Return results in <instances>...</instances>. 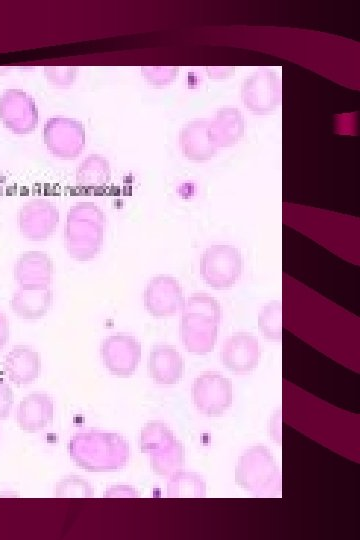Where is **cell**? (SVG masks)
<instances>
[{
  "label": "cell",
  "instance_id": "1",
  "mask_svg": "<svg viewBox=\"0 0 360 540\" xmlns=\"http://www.w3.org/2000/svg\"><path fill=\"white\" fill-rule=\"evenodd\" d=\"M67 450L73 462L89 472L120 470L130 458L127 440L112 432L92 430L76 433L69 440Z\"/></svg>",
  "mask_w": 360,
  "mask_h": 540
},
{
  "label": "cell",
  "instance_id": "2",
  "mask_svg": "<svg viewBox=\"0 0 360 540\" xmlns=\"http://www.w3.org/2000/svg\"><path fill=\"white\" fill-rule=\"evenodd\" d=\"M106 219L93 202H78L67 214L65 245L69 256L78 262H89L100 253L105 235Z\"/></svg>",
  "mask_w": 360,
  "mask_h": 540
},
{
  "label": "cell",
  "instance_id": "3",
  "mask_svg": "<svg viewBox=\"0 0 360 540\" xmlns=\"http://www.w3.org/2000/svg\"><path fill=\"white\" fill-rule=\"evenodd\" d=\"M278 477V467L271 451L263 444L248 448L238 458L235 482L248 492L259 494L268 490Z\"/></svg>",
  "mask_w": 360,
  "mask_h": 540
},
{
  "label": "cell",
  "instance_id": "4",
  "mask_svg": "<svg viewBox=\"0 0 360 540\" xmlns=\"http://www.w3.org/2000/svg\"><path fill=\"white\" fill-rule=\"evenodd\" d=\"M242 270L241 253L234 246L212 245L202 254L200 275L214 289L232 287L240 278Z\"/></svg>",
  "mask_w": 360,
  "mask_h": 540
},
{
  "label": "cell",
  "instance_id": "5",
  "mask_svg": "<svg viewBox=\"0 0 360 540\" xmlns=\"http://www.w3.org/2000/svg\"><path fill=\"white\" fill-rule=\"evenodd\" d=\"M196 409L208 417H219L233 402V388L226 377L208 371L195 378L191 389Z\"/></svg>",
  "mask_w": 360,
  "mask_h": 540
},
{
  "label": "cell",
  "instance_id": "6",
  "mask_svg": "<svg viewBox=\"0 0 360 540\" xmlns=\"http://www.w3.org/2000/svg\"><path fill=\"white\" fill-rule=\"evenodd\" d=\"M99 352L105 368L111 374L120 377L132 375L141 360L139 340L127 333L106 336L100 344Z\"/></svg>",
  "mask_w": 360,
  "mask_h": 540
},
{
  "label": "cell",
  "instance_id": "7",
  "mask_svg": "<svg viewBox=\"0 0 360 540\" xmlns=\"http://www.w3.org/2000/svg\"><path fill=\"white\" fill-rule=\"evenodd\" d=\"M148 313L154 317H170L182 310L183 290L179 281L169 275H157L150 279L143 293Z\"/></svg>",
  "mask_w": 360,
  "mask_h": 540
},
{
  "label": "cell",
  "instance_id": "8",
  "mask_svg": "<svg viewBox=\"0 0 360 540\" xmlns=\"http://www.w3.org/2000/svg\"><path fill=\"white\" fill-rule=\"evenodd\" d=\"M181 311L179 331L185 349L201 355L211 352L217 340L220 320L185 309Z\"/></svg>",
  "mask_w": 360,
  "mask_h": 540
},
{
  "label": "cell",
  "instance_id": "9",
  "mask_svg": "<svg viewBox=\"0 0 360 540\" xmlns=\"http://www.w3.org/2000/svg\"><path fill=\"white\" fill-rule=\"evenodd\" d=\"M59 223L57 207L46 199H33L20 210L18 224L21 234L29 241H45Z\"/></svg>",
  "mask_w": 360,
  "mask_h": 540
},
{
  "label": "cell",
  "instance_id": "10",
  "mask_svg": "<svg viewBox=\"0 0 360 540\" xmlns=\"http://www.w3.org/2000/svg\"><path fill=\"white\" fill-rule=\"evenodd\" d=\"M44 139L48 150L56 157L74 159L85 144V132L82 125L65 117H53L44 130Z\"/></svg>",
  "mask_w": 360,
  "mask_h": 540
},
{
  "label": "cell",
  "instance_id": "11",
  "mask_svg": "<svg viewBox=\"0 0 360 540\" xmlns=\"http://www.w3.org/2000/svg\"><path fill=\"white\" fill-rule=\"evenodd\" d=\"M220 359L223 365L234 373L245 374L253 371L260 359L258 339L246 332L228 337L222 345Z\"/></svg>",
  "mask_w": 360,
  "mask_h": 540
},
{
  "label": "cell",
  "instance_id": "12",
  "mask_svg": "<svg viewBox=\"0 0 360 540\" xmlns=\"http://www.w3.org/2000/svg\"><path fill=\"white\" fill-rule=\"evenodd\" d=\"M54 265L45 251L29 250L22 253L14 265V279L26 289L48 288L52 282Z\"/></svg>",
  "mask_w": 360,
  "mask_h": 540
},
{
  "label": "cell",
  "instance_id": "13",
  "mask_svg": "<svg viewBox=\"0 0 360 540\" xmlns=\"http://www.w3.org/2000/svg\"><path fill=\"white\" fill-rule=\"evenodd\" d=\"M2 367L12 383L19 386L28 385L40 375L41 358L33 348L16 345L4 356Z\"/></svg>",
  "mask_w": 360,
  "mask_h": 540
},
{
  "label": "cell",
  "instance_id": "14",
  "mask_svg": "<svg viewBox=\"0 0 360 540\" xmlns=\"http://www.w3.org/2000/svg\"><path fill=\"white\" fill-rule=\"evenodd\" d=\"M53 416V399L46 393L34 392L20 401L16 421L24 432L36 433L47 427Z\"/></svg>",
  "mask_w": 360,
  "mask_h": 540
},
{
  "label": "cell",
  "instance_id": "15",
  "mask_svg": "<svg viewBox=\"0 0 360 540\" xmlns=\"http://www.w3.org/2000/svg\"><path fill=\"white\" fill-rule=\"evenodd\" d=\"M184 371V361L177 349L167 344H157L151 348L148 358V373L160 385H173L180 381Z\"/></svg>",
  "mask_w": 360,
  "mask_h": 540
},
{
  "label": "cell",
  "instance_id": "16",
  "mask_svg": "<svg viewBox=\"0 0 360 540\" xmlns=\"http://www.w3.org/2000/svg\"><path fill=\"white\" fill-rule=\"evenodd\" d=\"M53 303V292L48 288L26 289L19 287L10 299V308L18 317L36 320L44 317Z\"/></svg>",
  "mask_w": 360,
  "mask_h": 540
},
{
  "label": "cell",
  "instance_id": "17",
  "mask_svg": "<svg viewBox=\"0 0 360 540\" xmlns=\"http://www.w3.org/2000/svg\"><path fill=\"white\" fill-rule=\"evenodd\" d=\"M111 179L108 161L98 155H91L83 160L76 172V184L85 191H98Z\"/></svg>",
  "mask_w": 360,
  "mask_h": 540
},
{
  "label": "cell",
  "instance_id": "18",
  "mask_svg": "<svg viewBox=\"0 0 360 540\" xmlns=\"http://www.w3.org/2000/svg\"><path fill=\"white\" fill-rule=\"evenodd\" d=\"M169 477L167 496L170 498H201L206 494V483L195 472L180 470Z\"/></svg>",
  "mask_w": 360,
  "mask_h": 540
},
{
  "label": "cell",
  "instance_id": "19",
  "mask_svg": "<svg viewBox=\"0 0 360 540\" xmlns=\"http://www.w3.org/2000/svg\"><path fill=\"white\" fill-rule=\"evenodd\" d=\"M185 451L183 444L174 439L163 450L150 455V465L154 473L160 476H170L180 471L184 465Z\"/></svg>",
  "mask_w": 360,
  "mask_h": 540
},
{
  "label": "cell",
  "instance_id": "20",
  "mask_svg": "<svg viewBox=\"0 0 360 540\" xmlns=\"http://www.w3.org/2000/svg\"><path fill=\"white\" fill-rule=\"evenodd\" d=\"M175 439L171 429L162 421H149L141 429L139 447L144 454H155Z\"/></svg>",
  "mask_w": 360,
  "mask_h": 540
},
{
  "label": "cell",
  "instance_id": "21",
  "mask_svg": "<svg viewBox=\"0 0 360 540\" xmlns=\"http://www.w3.org/2000/svg\"><path fill=\"white\" fill-rule=\"evenodd\" d=\"M258 329L263 337L279 340L282 337L281 302L271 301L261 307L258 314Z\"/></svg>",
  "mask_w": 360,
  "mask_h": 540
},
{
  "label": "cell",
  "instance_id": "22",
  "mask_svg": "<svg viewBox=\"0 0 360 540\" xmlns=\"http://www.w3.org/2000/svg\"><path fill=\"white\" fill-rule=\"evenodd\" d=\"M53 495L58 498H91L94 496V489L85 478L67 475L55 484Z\"/></svg>",
  "mask_w": 360,
  "mask_h": 540
},
{
  "label": "cell",
  "instance_id": "23",
  "mask_svg": "<svg viewBox=\"0 0 360 540\" xmlns=\"http://www.w3.org/2000/svg\"><path fill=\"white\" fill-rule=\"evenodd\" d=\"M14 402V395L11 387L0 378V419L9 416Z\"/></svg>",
  "mask_w": 360,
  "mask_h": 540
},
{
  "label": "cell",
  "instance_id": "24",
  "mask_svg": "<svg viewBox=\"0 0 360 540\" xmlns=\"http://www.w3.org/2000/svg\"><path fill=\"white\" fill-rule=\"evenodd\" d=\"M103 497L105 498H136L139 497L138 491L130 485H112L105 489Z\"/></svg>",
  "mask_w": 360,
  "mask_h": 540
},
{
  "label": "cell",
  "instance_id": "25",
  "mask_svg": "<svg viewBox=\"0 0 360 540\" xmlns=\"http://www.w3.org/2000/svg\"><path fill=\"white\" fill-rule=\"evenodd\" d=\"M9 340V320L6 314L0 310V351Z\"/></svg>",
  "mask_w": 360,
  "mask_h": 540
}]
</instances>
